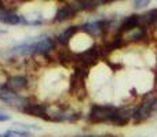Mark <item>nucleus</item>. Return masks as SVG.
<instances>
[{
    "instance_id": "nucleus-17",
    "label": "nucleus",
    "mask_w": 157,
    "mask_h": 137,
    "mask_svg": "<svg viewBox=\"0 0 157 137\" xmlns=\"http://www.w3.org/2000/svg\"><path fill=\"white\" fill-rule=\"evenodd\" d=\"M123 44V40H121V37H117V38H114V41L112 44H109L108 45V48L109 49H116V48H119L120 45Z\"/></svg>"
},
{
    "instance_id": "nucleus-2",
    "label": "nucleus",
    "mask_w": 157,
    "mask_h": 137,
    "mask_svg": "<svg viewBox=\"0 0 157 137\" xmlns=\"http://www.w3.org/2000/svg\"><path fill=\"white\" fill-rule=\"evenodd\" d=\"M0 100H2L3 103H6V104H8V106L18 107L19 110L24 108L25 106L28 104L26 100H25V97H22L21 95H18V93H15V92L10 91V89H7L4 85L0 86Z\"/></svg>"
},
{
    "instance_id": "nucleus-22",
    "label": "nucleus",
    "mask_w": 157,
    "mask_h": 137,
    "mask_svg": "<svg viewBox=\"0 0 157 137\" xmlns=\"http://www.w3.org/2000/svg\"><path fill=\"white\" fill-rule=\"evenodd\" d=\"M0 7H3V5H2V3H0Z\"/></svg>"
},
{
    "instance_id": "nucleus-8",
    "label": "nucleus",
    "mask_w": 157,
    "mask_h": 137,
    "mask_svg": "<svg viewBox=\"0 0 157 137\" xmlns=\"http://www.w3.org/2000/svg\"><path fill=\"white\" fill-rule=\"evenodd\" d=\"M26 85H28L26 78L22 77V75H15V77H11L4 86L7 89H10V91L15 92V91H21V89L26 88Z\"/></svg>"
},
{
    "instance_id": "nucleus-11",
    "label": "nucleus",
    "mask_w": 157,
    "mask_h": 137,
    "mask_svg": "<svg viewBox=\"0 0 157 137\" xmlns=\"http://www.w3.org/2000/svg\"><path fill=\"white\" fill-rule=\"evenodd\" d=\"M98 58V51L95 47H92V48L87 49V51L81 52L80 55H78V59L81 60V62H95Z\"/></svg>"
},
{
    "instance_id": "nucleus-15",
    "label": "nucleus",
    "mask_w": 157,
    "mask_h": 137,
    "mask_svg": "<svg viewBox=\"0 0 157 137\" xmlns=\"http://www.w3.org/2000/svg\"><path fill=\"white\" fill-rule=\"evenodd\" d=\"M144 36H145V30L142 29V27H138V29H135L132 33H130L131 40H141Z\"/></svg>"
},
{
    "instance_id": "nucleus-19",
    "label": "nucleus",
    "mask_w": 157,
    "mask_h": 137,
    "mask_svg": "<svg viewBox=\"0 0 157 137\" xmlns=\"http://www.w3.org/2000/svg\"><path fill=\"white\" fill-rule=\"evenodd\" d=\"M8 11L7 10H4V7H0V22H3L6 19V16L8 15Z\"/></svg>"
},
{
    "instance_id": "nucleus-6",
    "label": "nucleus",
    "mask_w": 157,
    "mask_h": 137,
    "mask_svg": "<svg viewBox=\"0 0 157 137\" xmlns=\"http://www.w3.org/2000/svg\"><path fill=\"white\" fill-rule=\"evenodd\" d=\"M139 25H141V15H130L123 19L119 30L120 32H130V30L138 29Z\"/></svg>"
},
{
    "instance_id": "nucleus-9",
    "label": "nucleus",
    "mask_w": 157,
    "mask_h": 137,
    "mask_svg": "<svg viewBox=\"0 0 157 137\" xmlns=\"http://www.w3.org/2000/svg\"><path fill=\"white\" fill-rule=\"evenodd\" d=\"M75 14H76V10L73 8V5H72V4H66V5H63L62 8H59V10L57 11V14H55V18H54V22L66 21V19L72 18Z\"/></svg>"
},
{
    "instance_id": "nucleus-12",
    "label": "nucleus",
    "mask_w": 157,
    "mask_h": 137,
    "mask_svg": "<svg viewBox=\"0 0 157 137\" xmlns=\"http://www.w3.org/2000/svg\"><path fill=\"white\" fill-rule=\"evenodd\" d=\"M3 23H7V25H18V23L29 25V21H26L24 16L18 15V14H8V15L6 16V19L3 21Z\"/></svg>"
},
{
    "instance_id": "nucleus-7",
    "label": "nucleus",
    "mask_w": 157,
    "mask_h": 137,
    "mask_svg": "<svg viewBox=\"0 0 157 137\" xmlns=\"http://www.w3.org/2000/svg\"><path fill=\"white\" fill-rule=\"evenodd\" d=\"M21 111H24L25 114H29L33 117H39V118H46L47 119V110L44 106L41 104H29L28 103L24 108H21Z\"/></svg>"
},
{
    "instance_id": "nucleus-13",
    "label": "nucleus",
    "mask_w": 157,
    "mask_h": 137,
    "mask_svg": "<svg viewBox=\"0 0 157 137\" xmlns=\"http://www.w3.org/2000/svg\"><path fill=\"white\" fill-rule=\"evenodd\" d=\"M0 137H30V132L21 129H11L4 133H0Z\"/></svg>"
},
{
    "instance_id": "nucleus-10",
    "label": "nucleus",
    "mask_w": 157,
    "mask_h": 137,
    "mask_svg": "<svg viewBox=\"0 0 157 137\" xmlns=\"http://www.w3.org/2000/svg\"><path fill=\"white\" fill-rule=\"evenodd\" d=\"M77 30H78L77 26H69L68 29H65L63 32H61L59 34H58V41H59L61 44H68Z\"/></svg>"
},
{
    "instance_id": "nucleus-21",
    "label": "nucleus",
    "mask_w": 157,
    "mask_h": 137,
    "mask_svg": "<svg viewBox=\"0 0 157 137\" xmlns=\"http://www.w3.org/2000/svg\"><path fill=\"white\" fill-rule=\"evenodd\" d=\"M3 33H6V30H0V34H3Z\"/></svg>"
},
{
    "instance_id": "nucleus-20",
    "label": "nucleus",
    "mask_w": 157,
    "mask_h": 137,
    "mask_svg": "<svg viewBox=\"0 0 157 137\" xmlns=\"http://www.w3.org/2000/svg\"><path fill=\"white\" fill-rule=\"evenodd\" d=\"M10 115H7V114H2L0 113V122H6V121H10Z\"/></svg>"
},
{
    "instance_id": "nucleus-14",
    "label": "nucleus",
    "mask_w": 157,
    "mask_h": 137,
    "mask_svg": "<svg viewBox=\"0 0 157 137\" xmlns=\"http://www.w3.org/2000/svg\"><path fill=\"white\" fill-rule=\"evenodd\" d=\"M156 21H157V8L156 10H150L147 13H145L144 15H141V23L144 25H152Z\"/></svg>"
},
{
    "instance_id": "nucleus-18",
    "label": "nucleus",
    "mask_w": 157,
    "mask_h": 137,
    "mask_svg": "<svg viewBox=\"0 0 157 137\" xmlns=\"http://www.w3.org/2000/svg\"><path fill=\"white\" fill-rule=\"evenodd\" d=\"M19 126L21 128H24V129H35V130H40L41 128L40 126H36V125H25V124H19Z\"/></svg>"
},
{
    "instance_id": "nucleus-3",
    "label": "nucleus",
    "mask_w": 157,
    "mask_h": 137,
    "mask_svg": "<svg viewBox=\"0 0 157 137\" xmlns=\"http://www.w3.org/2000/svg\"><path fill=\"white\" fill-rule=\"evenodd\" d=\"M109 21L108 19H97V21H91V22H86L81 26V30L91 36H99L102 33H105L109 27Z\"/></svg>"
},
{
    "instance_id": "nucleus-4",
    "label": "nucleus",
    "mask_w": 157,
    "mask_h": 137,
    "mask_svg": "<svg viewBox=\"0 0 157 137\" xmlns=\"http://www.w3.org/2000/svg\"><path fill=\"white\" fill-rule=\"evenodd\" d=\"M37 40L28 38V40L17 44L15 47H13V48L8 51V55H15V56L17 55H22V56H25V55L35 54V48H36V43H37Z\"/></svg>"
},
{
    "instance_id": "nucleus-1",
    "label": "nucleus",
    "mask_w": 157,
    "mask_h": 137,
    "mask_svg": "<svg viewBox=\"0 0 157 137\" xmlns=\"http://www.w3.org/2000/svg\"><path fill=\"white\" fill-rule=\"evenodd\" d=\"M119 108L113 106H92L91 111L88 114V119L94 124H101V122H110L112 117L116 114Z\"/></svg>"
},
{
    "instance_id": "nucleus-5",
    "label": "nucleus",
    "mask_w": 157,
    "mask_h": 137,
    "mask_svg": "<svg viewBox=\"0 0 157 137\" xmlns=\"http://www.w3.org/2000/svg\"><path fill=\"white\" fill-rule=\"evenodd\" d=\"M54 48V40L51 37H39L37 43H36V48H35V54H40L44 55L47 52H50L51 49Z\"/></svg>"
},
{
    "instance_id": "nucleus-16",
    "label": "nucleus",
    "mask_w": 157,
    "mask_h": 137,
    "mask_svg": "<svg viewBox=\"0 0 157 137\" xmlns=\"http://www.w3.org/2000/svg\"><path fill=\"white\" fill-rule=\"evenodd\" d=\"M149 4H150L149 0H135V2H134V7L135 8H144Z\"/></svg>"
}]
</instances>
